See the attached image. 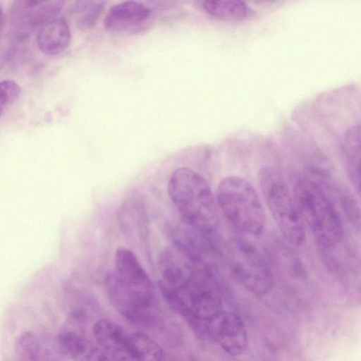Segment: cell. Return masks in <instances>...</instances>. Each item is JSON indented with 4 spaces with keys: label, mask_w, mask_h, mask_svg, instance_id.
Returning a JSON list of instances; mask_svg holds the SVG:
<instances>
[{
    "label": "cell",
    "mask_w": 361,
    "mask_h": 361,
    "mask_svg": "<svg viewBox=\"0 0 361 361\" xmlns=\"http://www.w3.org/2000/svg\"><path fill=\"white\" fill-rule=\"evenodd\" d=\"M39 5L33 6L35 8L20 17L18 30L19 37L27 36L36 27L43 25L51 18L59 16L62 4L58 1Z\"/></svg>",
    "instance_id": "cell-16"
},
{
    "label": "cell",
    "mask_w": 361,
    "mask_h": 361,
    "mask_svg": "<svg viewBox=\"0 0 361 361\" xmlns=\"http://www.w3.org/2000/svg\"><path fill=\"white\" fill-rule=\"evenodd\" d=\"M158 286L169 306L188 322L197 336H207L206 322L223 310L215 272L202 267L178 250L161 255Z\"/></svg>",
    "instance_id": "cell-1"
},
{
    "label": "cell",
    "mask_w": 361,
    "mask_h": 361,
    "mask_svg": "<svg viewBox=\"0 0 361 361\" xmlns=\"http://www.w3.org/2000/svg\"><path fill=\"white\" fill-rule=\"evenodd\" d=\"M21 89L13 80H5L0 82V116L6 108L19 97Z\"/></svg>",
    "instance_id": "cell-18"
},
{
    "label": "cell",
    "mask_w": 361,
    "mask_h": 361,
    "mask_svg": "<svg viewBox=\"0 0 361 361\" xmlns=\"http://www.w3.org/2000/svg\"><path fill=\"white\" fill-rule=\"evenodd\" d=\"M95 341L107 357L117 360H135L129 334L114 322L102 319L93 326Z\"/></svg>",
    "instance_id": "cell-10"
},
{
    "label": "cell",
    "mask_w": 361,
    "mask_h": 361,
    "mask_svg": "<svg viewBox=\"0 0 361 361\" xmlns=\"http://www.w3.org/2000/svg\"><path fill=\"white\" fill-rule=\"evenodd\" d=\"M293 195L305 226L317 243L324 247L336 245L341 238V221L326 185L301 176L295 182Z\"/></svg>",
    "instance_id": "cell-3"
},
{
    "label": "cell",
    "mask_w": 361,
    "mask_h": 361,
    "mask_svg": "<svg viewBox=\"0 0 361 361\" xmlns=\"http://www.w3.org/2000/svg\"><path fill=\"white\" fill-rule=\"evenodd\" d=\"M108 298L115 310L126 320L137 326H154L159 310L155 293L141 291L126 283L116 272L105 278Z\"/></svg>",
    "instance_id": "cell-7"
},
{
    "label": "cell",
    "mask_w": 361,
    "mask_h": 361,
    "mask_svg": "<svg viewBox=\"0 0 361 361\" xmlns=\"http://www.w3.org/2000/svg\"><path fill=\"white\" fill-rule=\"evenodd\" d=\"M47 0H25L26 7L31 8L44 3Z\"/></svg>",
    "instance_id": "cell-21"
},
{
    "label": "cell",
    "mask_w": 361,
    "mask_h": 361,
    "mask_svg": "<svg viewBox=\"0 0 361 361\" xmlns=\"http://www.w3.org/2000/svg\"><path fill=\"white\" fill-rule=\"evenodd\" d=\"M360 126H350L344 137V151L347 161L348 178L355 190H360Z\"/></svg>",
    "instance_id": "cell-14"
},
{
    "label": "cell",
    "mask_w": 361,
    "mask_h": 361,
    "mask_svg": "<svg viewBox=\"0 0 361 361\" xmlns=\"http://www.w3.org/2000/svg\"><path fill=\"white\" fill-rule=\"evenodd\" d=\"M258 180L267 206L283 238L293 245H302L305 226L283 177L275 168L264 166L259 171Z\"/></svg>",
    "instance_id": "cell-5"
},
{
    "label": "cell",
    "mask_w": 361,
    "mask_h": 361,
    "mask_svg": "<svg viewBox=\"0 0 361 361\" xmlns=\"http://www.w3.org/2000/svg\"><path fill=\"white\" fill-rule=\"evenodd\" d=\"M17 353L23 360H37L40 353L39 343L32 334H24L18 341Z\"/></svg>",
    "instance_id": "cell-19"
},
{
    "label": "cell",
    "mask_w": 361,
    "mask_h": 361,
    "mask_svg": "<svg viewBox=\"0 0 361 361\" xmlns=\"http://www.w3.org/2000/svg\"><path fill=\"white\" fill-rule=\"evenodd\" d=\"M2 18H3V10L0 7V26H1V22H2Z\"/></svg>",
    "instance_id": "cell-22"
},
{
    "label": "cell",
    "mask_w": 361,
    "mask_h": 361,
    "mask_svg": "<svg viewBox=\"0 0 361 361\" xmlns=\"http://www.w3.org/2000/svg\"><path fill=\"white\" fill-rule=\"evenodd\" d=\"M202 6L209 16L228 22L243 21L250 13L243 0H202Z\"/></svg>",
    "instance_id": "cell-15"
},
{
    "label": "cell",
    "mask_w": 361,
    "mask_h": 361,
    "mask_svg": "<svg viewBox=\"0 0 361 361\" xmlns=\"http://www.w3.org/2000/svg\"><path fill=\"white\" fill-rule=\"evenodd\" d=\"M168 193L185 222L214 239L219 225L218 204L202 175L187 167L176 169L168 182Z\"/></svg>",
    "instance_id": "cell-2"
},
{
    "label": "cell",
    "mask_w": 361,
    "mask_h": 361,
    "mask_svg": "<svg viewBox=\"0 0 361 361\" xmlns=\"http://www.w3.org/2000/svg\"><path fill=\"white\" fill-rule=\"evenodd\" d=\"M129 340L135 360L160 361L165 360L161 347L145 334H129Z\"/></svg>",
    "instance_id": "cell-17"
},
{
    "label": "cell",
    "mask_w": 361,
    "mask_h": 361,
    "mask_svg": "<svg viewBox=\"0 0 361 361\" xmlns=\"http://www.w3.org/2000/svg\"><path fill=\"white\" fill-rule=\"evenodd\" d=\"M71 39V32L66 20L57 16L41 26L37 43L42 54L56 56L68 48Z\"/></svg>",
    "instance_id": "cell-13"
},
{
    "label": "cell",
    "mask_w": 361,
    "mask_h": 361,
    "mask_svg": "<svg viewBox=\"0 0 361 361\" xmlns=\"http://www.w3.org/2000/svg\"><path fill=\"white\" fill-rule=\"evenodd\" d=\"M218 207L227 220L245 233L258 235L266 225V214L257 191L245 178L225 177L216 190Z\"/></svg>",
    "instance_id": "cell-4"
},
{
    "label": "cell",
    "mask_w": 361,
    "mask_h": 361,
    "mask_svg": "<svg viewBox=\"0 0 361 361\" xmlns=\"http://www.w3.org/2000/svg\"><path fill=\"white\" fill-rule=\"evenodd\" d=\"M104 4L99 2L90 6L87 11L79 18L78 26L82 29H87L92 27L103 13Z\"/></svg>",
    "instance_id": "cell-20"
},
{
    "label": "cell",
    "mask_w": 361,
    "mask_h": 361,
    "mask_svg": "<svg viewBox=\"0 0 361 361\" xmlns=\"http://www.w3.org/2000/svg\"><path fill=\"white\" fill-rule=\"evenodd\" d=\"M150 9L136 1H125L114 5L104 19L105 29L111 32H137L151 18Z\"/></svg>",
    "instance_id": "cell-9"
},
{
    "label": "cell",
    "mask_w": 361,
    "mask_h": 361,
    "mask_svg": "<svg viewBox=\"0 0 361 361\" xmlns=\"http://www.w3.org/2000/svg\"><path fill=\"white\" fill-rule=\"evenodd\" d=\"M228 265L235 280L251 293L262 295L274 286L269 264L252 243L233 238L228 245Z\"/></svg>",
    "instance_id": "cell-6"
},
{
    "label": "cell",
    "mask_w": 361,
    "mask_h": 361,
    "mask_svg": "<svg viewBox=\"0 0 361 361\" xmlns=\"http://www.w3.org/2000/svg\"><path fill=\"white\" fill-rule=\"evenodd\" d=\"M207 336L225 352L233 356L243 353L248 338L245 326L236 314L221 310L206 322Z\"/></svg>",
    "instance_id": "cell-8"
},
{
    "label": "cell",
    "mask_w": 361,
    "mask_h": 361,
    "mask_svg": "<svg viewBox=\"0 0 361 361\" xmlns=\"http://www.w3.org/2000/svg\"><path fill=\"white\" fill-rule=\"evenodd\" d=\"M60 350L71 359L80 361H99L109 360L98 345L83 334L66 329L58 335Z\"/></svg>",
    "instance_id": "cell-12"
},
{
    "label": "cell",
    "mask_w": 361,
    "mask_h": 361,
    "mask_svg": "<svg viewBox=\"0 0 361 361\" xmlns=\"http://www.w3.org/2000/svg\"><path fill=\"white\" fill-rule=\"evenodd\" d=\"M114 260L116 273L126 283L141 291L155 293L153 281L132 251L118 247Z\"/></svg>",
    "instance_id": "cell-11"
}]
</instances>
